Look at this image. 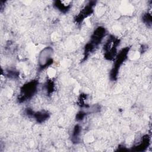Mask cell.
<instances>
[{
	"instance_id": "obj_5",
	"label": "cell",
	"mask_w": 152,
	"mask_h": 152,
	"mask_svg": "<svg viewBox=\"0 0 152 152\" xmlns=\"http://www.w3.org/2000/svg\"><path fill=\"white\" fill-rule=\"evenodd\" d=\"M53 49L50 46H48L40 52L38 58L40 71L46 68L53 63Z\"/></svg>"
},
{
	"instance_id": "obj_10",
	"label": "cell",
	"mask_w": 152,
	"mask_h": 152,
	"mask_svg": "<svg viewBox=\"0 0 152 152\" xmlns=\"http://www.w3.org/2000/svg\"><path fill=\"white\" fill-rule=\"evenodd\" d=\"M81 126L79 125H77L74 126L73 132H72V141L74 143H77L79 141V137L80 135L81 132Z\"/></svg>"
},
{
	"instance_id": "obj_1",
	"label": "cell",
	"mask_w": 152,
	"mask_h": 152,
	"mask_svg": "<svg viewBox=\"0 0 152 152\" xmlns=\"http://www.w3.org/2000/svg\"><path fill=\"white\" fill-rule=\"evenodd\" d=\"M106 35V30L103 27H97L93 33L90 41L85 45L84 51V60L86 59L88 55L92 53L96 48L101 43Z\"/></svg>"
},
{
	"instance_id": "obj_8",
	"label": "cell",
	"mask_w": 152,
	"mask_h": 152,
	"mask_svg": "<svg viewBox=\"0 0 152 152\" xmlns=\"http://www.w3.org/2000/svg\"><path fill=\"white\" fill-rule=\"evenodd\" d=\"M32 117L36 119L37 122L41 124L48 119V118L50 117V113L46 110H42L36 112H34Z\"/></svg>"
},
{
	"instance_id": "obj_11",
	"label": "cell",
	"mask_w": 152,
	"mask_h": 152,
	"mask_svg": "<svg viewBox=\"0 0 152 152\" xmlns=\"http://www.w3.org/2000/svg\"><path fill=\"white\" fill-rule=\"evenodd\" d=\"M142 21L149 27L151 26V15L149 13H145L142 15Z\"/></svg>"
},
{
	"instance_id": "obj_12",
	"label": "cell",
	"mask_w": 152,
	"mask_h": 152,
	"mask_svg": "<svg viewBox=\"0 0 152 152\" xmlns=\"http://www.w3.org/2000/svg\"><path fill=\"white\" fill-rule=\"evenodd\" d=\"M54 87H55V84H54V83L53 81L49 80L46 82V83L45 84V87H46L47 92L49 94H51L53 91Z\"/></svg>"
},
{
	"instance_id": "obj_2",
	"label": "cell",
	"mask_w": 152,
	"mask_h": 152,
	"mask_svg": "<svg viewBox=\"0 0 152 152\" xmlns=\"http://www.w3.org/2000/svg\"><path fill=\"white\" fill-rule=\"evenodd\" d=\"M39 83L37 80H32L24 84L20 88V92L17 98L19 103L24 102L31 99L36 93Z\"/></svg>"
},
{
	"instance_id": "obj_13",
	"label": "cell",
	"mask_w": 152,
	"mask_h": 152,
	"mask_svg": "<svg viewBox=\"0 0 152 152\" xmlns=\"http://www.w3.org/2000/svg\"><path fill=\"white\" fill-rule=\"evenodd\" d=\"M6 75H7V77H8L9 78H15L17 77H18L19 75V72L18 71H14V70H8L6 72Z\"/></svg>"
},
{
	"instance_id": "obj_4",
	"label": "cell",
	"mask_w": 152,
	"mask_h": 152,
	"mask_svg": "<svg viewBox=\"0 0 152 152\" xmlns=\"http://www.w3.org/2000/svg\"><path fill=\"white\" fill-rule=\"evenodd\" d=\"M120 40L114 36L110 35L103 46L104 57L107 60L112 61L117 55V48L119 45Z\"/></svg>"
},
{
	"instance_id": "obj_6",
	"label": "cell",
	"mask_w": 152,
	"mask_h": 152,
	"mask_svg": "<svg viewBox=\"0 0 152 152\" xmlns=\"http://www.w3.org/2000/svg\"><path fill=\"white\" fill-rule=\"evenodd\" d=\"M96 1L89 2L75 17L74 21L77 24H81L85 18L90 16L93 12V7L95 6Z\"/></svg>"
},
{
	"instance_id": "obj_3",
	"label": "cell",
	"mask_w": 152,
	"mask_h": 152,
	"mask_svg": "<svg viewBox=\"0 0 152 152\" xmlns=\"http://www.w3.org/2000/svg\"><path fill=\"white\" fill-rule=\"evenodd\" d=\"M129 47H125L121 49L114 59V64L110 73V78L112 81H115L117 79L118 72L120 67L124 62L127 59Z\"/></svg>"
},
{
	"instance_id": "obj_14",
	"label": "cell",
	"mask_w": 152,
	"mask_h": 152,
	"mask_svg": "<svg viewBox=\"0 0 152 152\" xmlns=\"http://www.w3.org/2000/svg\"><path fill=\"white\" fill-rule=\"evenodd\" d=\"M86 115V113L83 111H80L78 113H77L76 115V120L77 121H82L85 116Z\"/></svg>"
},
{
	"instance_id": "obj_7",
	"label": "cell",
	"mask_w": 152,
	"mask_h": 152,
	"mask_svg": "<svg viewBox=\"0 0 152 152\" xmlns=\"http://www.w3.org/2000/svg\"><path fill=\"white\" fill-rule=\"evenodd\" d=\"M150 138L148 135H144L140 141V143L132 147L131 150L134 151H142L145 150L150 144Z\"/></svg>"
},
{
	"instance_id": "obj_9",
	"label": "cell",
	"mask_w": 152,
	"mask_h": 152,
	"mask_svg": "<svg viewBox=\"0 0 152 152\" xmlns=\"http://www.w3.org/2000/svg\"><path fill=\"white\" fill-rule=\"evenodd\" d=\"M54 7L61 12L63 13H66L69 10L71 7V4L70 2L65 4V2L61 1H56L54 2Z\"/></svg>"
}]
</instances>
